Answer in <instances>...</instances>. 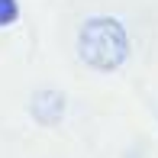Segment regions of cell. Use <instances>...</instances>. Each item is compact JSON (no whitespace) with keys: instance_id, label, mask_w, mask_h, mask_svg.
<instances>
[{"instance_id":"cell-1","label":"cell","mask_w":158,"mask_h":158,"mask_svg":"<svg viewBox=\"0 0 158 158\" xmlns=\"http://www.w3.org/2000/svg\"><path fill=\"white\" fill-rule=\"evenodd\" d=\"M77 55L94 71H116L129 58V35L113 16H90L77 32Z\"/></svg>"},{"instance_id":"cell-2","label":"cell","mask_w":158,"mask_h":158,"mask_svg":"<svg viewBox=\"0 0 158 158\" xmlns=\"http://www.w3.org/2000/svg\"><path fill=\"white\" fill-rule=\"evenodd\" d=\"M29 113H32V119H35L39 126H55V123H61V116H64V94H61V90H55V87L35 90L32 100H29Z\"/></svg>"},{"instance_id":"cell-3","label":"cell","mask_w":158,"mask_h":158,"mask_svg":"<svg viewBox=\"0 0 158 158\" xmlns=\"http://www.w3.org/2000/svg\"><path fill=\"white\" fill-rule=\"evenodd\" d=\"M16 16H19V6H16V0H0V26H10V23H16Z\"/></svg>"}]
</instances>
